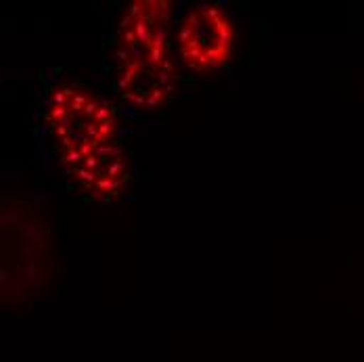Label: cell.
<instances>
[{
	"instance_id": "cell-2",
	"label": "cell",
	"mask_w": 364,
	"mask_h": 362,
	"mask_svg": "<svg viewBox=\"0 0 364 362\" xmlns=\"http://www.w3.org/2000/svg\"><path fill=\"white\" fill-rule=\"evenodd\" d=\"M44 122L63 168L117 145V115L105 99L75 84L57 86L46 103Z\"/></svg>"
},
{
	"instance_id": "cell-3",
	"label": "cell",
	"mask_w": 364,
	"mask_h": 362,
	"mask_svg": "<svg viewBox=\"0 0 364 362\" xmlns=\"http://www.w3.org/2000/svg\"><path fill=\"white\" fill-rule=\"evenodd\" d=\"M176 48L193 72H214L228 63L235 48V23L218 2H197L178 26Z\"/></svg>"
},
{
	"instance_id": "cell-1",
	"label": "cell",
	"mask_w": 364,
	"mask_h": 362,
	"mask_svg": "<svg viewBox=\"0 0 364 362\" xmlns=\"http://www.w3.org/2000/svg\"><path fill=\"white\" fill-rule=\"evenodd\" d=\"M170 19L168 0H134L122 15L115 38L117 90L132 109L161 107L174 92Z\"/></svg>"
}]
</instances>
